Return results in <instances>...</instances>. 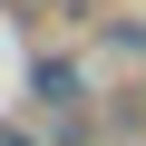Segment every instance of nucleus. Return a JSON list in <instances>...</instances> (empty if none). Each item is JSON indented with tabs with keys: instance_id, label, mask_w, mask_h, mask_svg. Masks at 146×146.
Here are the masks:
<instances>
[{
	"instance_id": "obj_1",
	"label": "nucleus",
	"mask_w": 146,
	"mask_h": 146,
	"mask_svg": "<svg viewBox=\"0 0 146 146\" xmlns=\"http://www.w3.org/2000/svg\"><path fill=\"white\" fill-rule=\"evenodd\" d=\"M0 146H49V136H39V127H0Z\"/></svg>"
}]
</instances>
